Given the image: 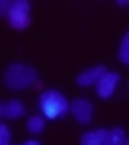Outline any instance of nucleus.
<instances>
[{
  "instance_id": "f8f14e48",
  "label": "nucleus",
  "mask_w": 129,
  "mask_h": 145,
  "mask_svg": "<svg viewBox=\"0 0 129 145\" xmlns=\"http://www.w3.org/2000/svg\"><path fill=\"white\" fill-rule=\"evenodd\" d=\"M10 143V131L6 125H0V145H8Z\"/></svg>"
},
{
  "instance_id": "f257e3e1",
  "label": "nucleus",
  "mask_w": 129,
  "mask_h": 145,
  "mask_svg": "<svg viewBox=\"0 0 129 145\" xmlns=\"http://www.w3.org/2000/svg\"><path fill=\"white\" fill-rule=\"evenodd\" d=\"M4 83L8 89H26L30 85H39V75L28 65L14 63L4 72Z\"/></svg>"
},
{
  "instance_id": "ddd939ff",
  "label": "nucleus",
  "mask_w": 129,
  "mask_h": 145,
  "mask_svg": "<svg viewBox=\"0 0 129 145\" xmlns=\"http://www.w3.org/2000/svg\"><path fill=\"white\" fill-rule=\"evenodd\" d=\"M24 145H41V143H39V141H26Z\"/></svg>"
},
{
  "instance_id": "423d86ee",
  "label": "nucleus",
  "mask_w": 129,
  "mask_h": 145,
  "mask_svg": "<svg viewBox=\"0 0 129 145\" xmlns=\"http://www.w3.org/2000/svg\"><path fill=\"white\" fill-rule=\"evenodd\" d=\"M107 72V67H103V65H97V67H93V69H89V71H85V72H81V75L77 77V85L79 87H89V85H97V81Z\"/></svg>"
},
{
  "instance_id": "9b49d317",
  "label": "nucleus",
  "mask_w": 129,
  "mask_h": 145,
  "mask_svg": "<svg viewBox=\"0 0 129 145\" xmlns=\"http://www.w3.org/2000/svg\"><path fill=\"white\" fill-rule=\"evenodd\" d=\"M119 59H121V63L129 65V30L125 32L123 40H121V44H119Z\"/></svg>"
},
{
  "instance_id": "9d476101",
  "label": "nucleus",
  "mask_w": 129,
  "mask_h": 145,
  "mask_svg": "<svg viewBox=\"0 0 129 145\" xmlns=\"http://www.w3.org/2000/svg\"><path fill=\"white\" fill-rule=\"evenodd\" d=\"M26 127H28V131H30V133H41V131L45 129V117H39V115H32V117L28 119Z\"/></svg>"
},
{
  "instance_id": "39448f33",
  "label": "nucleus",
  "mask_w": 129,
  "mask_h": 145,
  "mask_svg": "<svg viewBox=\"0 0 129 145\" xmlns=\"http://www.w3.org/2000/svg\"><path fill=\"white\" fill-rule=\"evenodd\" d=\"M117 83H119V75H117V72H109L107 71L105 75L97 81V95L101 99H109V97L113 95Z\"/></svg>"
},
{
  "instance_id": "4468645a",
  "label": "nucleus",
  "mask_w": 129,
  "mask_h": 145,
  "mask_svg": "<svg viewBox=\"0 0 129 145\" xmlns=\"http://www.w3.org/2000/svg\"><path fill=\"white\" fill-rule=\"evenodd\" d=\"M125 145H129V139H127V143H125Z\"/></svg>"
},
{
  "instance_id": "0eeeda50",
  "label": "nucleus",
  "mask_w": 129,
  "mask_h": 145,
  "mask_svg": "<svg viewBox=\"0 0 129 145\" xmlns=\"http://www.w3.org/2000/svg\"><path fill=\"white\" fill-rule=\"evenodd\" d=\"M0 115L6 117V119H18V117H22L24 115V107L20 101H6L0 105Z\"/></svg>"
},
{
  "instance_id": "1a4fd4ad",
  "label": "nucleus",
  "mask_w": 129,
  "mask_h": 145,
  "mask_svg": "<svg viewBox=\"0 0 129 145\" xmlns=\"http://www.w3.org/2000/svg\"><path fill=\"white\" fill-rule=\"evenodd\" d=\"M127 139H125V131L121 129V127H115V129H111L107 133V139L103 145H125Z\"/></svg>"
},
{
  "instance_id": "7ed1b4c3",
  "label": "nucleus",
  "mask_w": 129,
  "mask_h": 145,
  "mask_svg": "<svg viewBox=\"0 0 129 145\" xmlns=\"http://www.w3.org/2000/svg\"><path fill=\"white\" fill-rule=\"evenodd\" d=\"M8 22L12 28H26L30 24V4L26 0H16L12 4V10L8 12Z\"/></svg>"
},
{
  "instance_id": "20e7f679",
  "label": "nucleus",
  "mask_w": 129,
  "mask_h": 145,
  "mask_svg": "<svg viewBox=\"0 0 129 145\" xmlns=\"http://www.w3.org/2000/svg\"><path fill=\"white\" fill-rule=\"evenodd\" d=\"M71 113L75 115V119L83 125H87L91 121V117H93V105H91V101L87 99H75L71 103Z\"/></svg>"
},
{
  "instance_id": "6e6552de",
  "label": "nucleus",
  "mask_w": 129,
  "mask_h": 145,
  "mask_svg": "<svg viewBox=\"0 0 129 145\" xmlns=\"http://www.w3.org/2000/svg\"><path fill=\"white\" fill-rule=\"evenodd\" d=\"M107 129H95V131H89L81 137V145H103L107 139Z\"/></svg>"
},
{
  "instance_id": "f03ea898",
  "label": "nucleus",
  "mask_w": 129,
  "mask_h": 145,
  "mask_svg": "<svg viewBox=\"0 0 129 145\" xmlns=\"http://www.w3.org/2000/svg\"><path fill=\"white\" fill-rule=\"evenodd\" d=\"M69 109H71V107H69L65 95L59 93V91H45V93L41 95V111H43V115L48 117V119H59V117H63Z\"/></svg>"
}]
</instances>
